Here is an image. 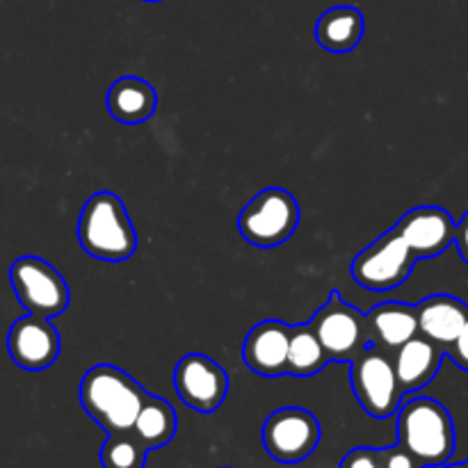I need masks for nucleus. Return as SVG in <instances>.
I'll use <instances>...</instances> for the list:
<instances>
[{
  "label": "nucleus",
  "instance_id": "1",
  "mask_svg": "<svg viewBox=\"0 0 468 468\" xmlns=\"http://www.w3.org/2000/svg\"><path fill=\"white\" fill-rule=\"evenodd\" d=\"M80 405L108 434L133 432L142 407L151 393L144 391L126 370L99 364L82 375Z\"/></svg>",
  "mask_w": 468,
  "mask_h": 468
},
{
  "label": "nucleus",
  "instance_id": "2",
  "mask_svg": "<svg viewBox=\"0 0 468 468\" xmlns=\"http://www.w3.org/2000/svg\"><path fill=\"white\" fill-rule=\"evenodd\" d=\"M78 242L87 256L108 263H122L135 254V227L114 192L101 190L85 201L78 219Z\"/></svg>",
  "mask_w": 468,
  "mask_h": 468
},
{
  "label": "nucleus",
  "instance_id": "3",
  "mask_svg": "<svg viewBox=\"0 0 468 468\" xmlns=\"http://www.w3.org/2000/svg\"><path fill=\"white\" fill-rule=\"evenodd\" d=\"M398 443L425 468L443 466L455 452V425L451 414L434 398H407L398 410Z\"/></svg>",
  "mask_w": 468,
  "mask_h": 468
},
{
  "label": "nucleus",
  "instance_id": "4",
  "mask_svg": "<svg viewBox=\"0 0 468 468\" xmlns=\"http://www.w3.org/2000/svg\"><path fill=\"white\" fill-rule=\"evenodd\" d=\"M300 227V204L283 187L261 190L238 215V231L250 245L272 250L295 236Z\"/></svg>",
  "mask_w": 468,
  "mask_h": 468
},
{
  "label": "nucleus",
  "instance_id": "5",
  "mask_svg": "<svg viewBox=\"0 0 468 468\" xmlns=\"http://www.w3.org/2000/svg\"><path fill=\"white\" fill-rule=\"evenodd\" d=\"M352 391L370 419H391L405 398L398 382L396 366L378 346H368L352 359Z\"/></svg>",
  "mask_w": 468,
  "mask_h": 468
},
{
  "label": "nucleus",
  "instance_id": "6",
  "mask_svg": "<svg viewBox=\"0 0 468 468\" xmlns=\"http://www.w3.org/2000/svg\"><path fill=\"white\" fill-rule=\"evenodd\" d=\"M416 254L405 238L391 229L359 251L352 261V279L370 292H391L410 279Z\"/></svg>",
  "mask_w": 468,
  "mask_h": 468
},
{
  "label": "nucleus",
  "instance_id": "7",
  "mask_svg": "<svg viewBox=\"0 0 468 468\" xmlns=\"http://www.w3.org/2000/svg\"><path fill=\"white\" fill-rule=\"evenodd\" d=\"M14 295L23 309L41 318H58L67 311L71 292L69 283L48 261L37 256H21L9 268Z\"/></svg>",
  "mask_w": 468,
  "mask_h": 468
},
{
  "label": "nucleus",
  "instance_id": "8",
  "mask_svg": "<svg viewBox=\"0 0 468 468\" xmlns=\"http://www.w3.org/2000/svg\"><path fill=\"white\" fill-rule=\"evenodd\" d=\"M311 327L318 334L329 364H352L364 347L373 346L366 315L347 304L338 291H332L329 300L315 311Z\"/></svg>",
  "mask_w": 468,
  "mask_h": 468
},
{
  "label": "nucleus",
  "instance_id": "9",
  "mask_svg": "<svg viewBox=\"0 0 468 468\" xmlns=\"http://www.w3.org/2000/svg\"><path fill=\"white\" fill-rule=\"evenodd\" d=\"M263 448L279 464H300L320 443V423L309 410L282 407L263 423Z\"/></svg>",
  "mask_w": 468,
  "mask_h": 468
},
{
  "label": "nucleus",
  "instance_id": "10",
  "mask_svg": "<svg viewBox=\"0 0 468 468\" xmlns=\"http://www.w3.org/2000/svg\"><path fill=\"white\" fill-rule=\"evenodd\" d=\"M174 391L190 410L213 414L227 400L229 375L210 356L190 352L174 368Z\"/></svg>",
  "mask_w": 468,
  "mask_h": 468
},
{
  "label": "nucleus",
  "instance_id": "11",
  "mask_svg": "<svg viewBox=\"0 0 468 468\" xmlns=\"http://www.w3.org/2000/svg\"><path fill=\"white\" fill-rule=\"evenodd\" d=\"M59 341L58 329L50 324V318L41 315H23L12 324L7 334V350L14 364L23 370H46L58 361Z\"/></svg>",
  "mask_w": 468,
  "mask_h": 468
},
{
  "label": "nucleus",
  "instance_id": "12",
  "mask_svg": "<svg viewBox=\"0 0 468 468\" xmlns=\"http://www.w3.org/2000/svg\"><path fill=\"white\" fill-rule=\"evenodd\" d=\"M393 229L405 238L410 250L420 261L441 256L455 242L457 224L452 222L451 213L439 206H419L407 210Z\"/></svg>",
  "mask_w": 468,
  "mask_h": 468
},
{
  "label": "nucleus",
  "instance_id": "13",
  "mask_svg": "<svg viewBox=\"0 0 468 468\" xmlns=\"http://www.w3.org/2000/svg\"><path fill=\"white\" fill-rule=\"evenodd\" d=\"M291 324L282 320H263L254 324L242 343V361L261 378L288 375Z\"/></svg>",
  "mask_w": 468,
  "mask_h": 468
},
{
  "label": "nucleus",
  "instance_id": "14",
  "mask_svg": "<svg viewBox=\"0 0 468 468\" xmlns=\"http://www.w3.org/2000/svg\"><path fill=\"white\" fill-rule=\"evenodd\" d=\"M446 347L437 346L425 336H414L405 346L398 347L393 356L398 382H400L402 393H416L428 387L437 373L441 370L443 359H446Z\"/></svg>",
  "mask_w": 468,
  "mask_h": 468
},
{
  "label": "nucleus",
  "instance_id": "15",
  "mask_svg": "<svg viewBox=\"0 0 468 468\" xmlns=\"http://www.w3.org/2000/svg\"><path fill=\"white\" fill-rule=\"evenodd\" d=\"M105 108L114 122L123 126H140L154 117L158 108V91L140 76H122L108 87Z\"/></svg>",
  "mask_w": 468,
  "mask_h": 468
},
{
  "label": "nucleus",
  "instance_id": "16",
  "mask_svg": "<svg viewBox=\"0 0 468 468\" xmlns=\"http://www.w3.org/2000/svg\"><path fill=\"white\" fill-rule=\"evenodd\" d=\"M419 334L437 346L448 347L457 341L468 320V306L452 295H430L416 304Z\"/></svg>",
  "mask_w": 468,
  "mask_h": 468
},
{
  "label": "nucleus",
  "instance_id": "17",
  "mask_svg": "<svg viewBox=\"0 0 468 468\" xmlns=\"http://www.w3.org/2000/svg\"><path fill=\"white\" fill-rule=\"evenodd\" d=\"M370 343L379 350H393L405 346L414 336H419V315L416 306L407 302H384L366 314Z\"/></svg>",
  "mask_w": 468,
  "mask_h": 468
},
{
  "label": "nucleus",
  "instance_id": "18",
  "mask_svg": "<svg viewBox=\"0 0 468 468\" xmlns=\"http://www.w3.org/2000/svg\"><path fill=\"white\" fill-rule=\"evenodd\" d=\"M366 32V18L361 9L352 5L329 7L315 23V39L320 48L334 55L352 53L361 44Z\"/></svg>",
  "mask_w": 468,
  "mask_h": 468
},
{
  "label": "nucleus",
  "instance_id": "19",
  "mask_svg": "<svg viewBox=\"0 0 468 468\" xmlns=\"http://www.w3.org/2000/svg\"><path fill=\"white\" fill-rule=\"evenodd\" d=\"M176 410L165 398L149 396L140 416H137L135 425H133V434L144 443L146 451H154V448L167 446L174 434H176Z\"/></svg>",
  "mask_w": 468,
  "mask_h": 468
},
{
  "label": "nucleus",
  "instance_id": "20",
  "mask_svg": "<svg viewBox=\"0 0 468 468\" xmlns=\"http://www.w3.org/2000/svg\"><path fill=\"white\" fill-rule=\"evenodd\" d=\"M329 356L311 323L291 324V347H288V375L314 378L327 368Z\"/></svg>",
  "mask_w": 468,
  "mask_h": 468
},
{
  "label": "nucleus",
  "instance_id": "21",
  "mask_svg": "<svg viewBox=\"0 0 468 468\" xmlns=\"http://www.w3.org/2000/svg\"><path fill=\"white\" fill-rule=\"evenodd\" d=\"M146 448L133 432L108 434L101 448V466L103 468H144Z\"/></svg>",
  "mask_w": 468,
  "mask_h": 468
},
{
  "label": "nucleus",
  "instance_id": "22",
  "mask_svg": "<svg viewBox=\"0 0 468 468\" xmlns=\"http://www.w3.org/2000/svg\"><path fill=\"white\" fill-rule=\"evenodd\" d=\"M341 468H384L382 451L375 448H355L346 455Z\"/></svg>",
  "mask_w": 468,
  "mask_h": 468
},
{
  "label": "nucleus",
  "instance_id": "23",
  "mask_svg": "<svg viewBox=\"0 0 468 468\" xmlns=\"http://www.w3.org/2000/svg\"><path fill=\"white\" fill-rule=\"evenodd\" d=\"M382 460H384V468H425L410 451H405L400 443L382 451Z\"/></svg>",
  "mask_w": 468,
  "mask_h": 468
},
{
  "label": "nucleus",
  "instance_id": "24",
  "mask_svg": "<svg viewBox=\"0 0 468 468\" xmlns=\"http://www.w3.org/2000/svg\"><path fill=\"white\" fill-rule=\"evenodd\" d=\"M446 355L455 361V366H460L462 370H466L468 373V320L464 329H462V334L457 336V341L446 347Z\"/></svg>",
  "mask_w": 468,
  "mask_h": 468
},
{
  "label": "nucleus",
  "instance_id": "25",
  "mask_svg": "<svg viewBox=\"0 0 468 468\" xmlns=\"http://www.w3.org/2000/svg\"><path fill=\"white\" fill-rule=\"evenodd\" d=\"M455 245H457V251H460L462 261L468 265V213L460 219V224H457Z\"/></svg>",
  "mask_w": 468,
  "mask_h": 468
},
{
  "label": "nucleus",
  "instance_id": "26",
  "mask_svg": "<svg viewBox=\"0 0 468 468\" xmlns=\"http://www.w3.org/2000/svg\"><path fill=\"white\" fill-rule=\"evenodd\" d=\"M439 468H468V464H443Z\"/></svg>",
  "mask_w": 468,
  "mask_h": 468
},
{
  "label": "nucleus",
  "instance_id": "27",
  "mask_svg": "<svg viewBox=\"0 0 468 468\" xmlns=\"http://www.w3.org/2000/svg\"><path fill=\"white\" fill-rule=\"evenodd\" d=\"M144 3H160V0H144Z\"/></svg>",
  "mask_w": 468,
  "mask_h": 468
},
{
  "label": "nucleus",
  "instance_id": "28",
  "mask_svg": "<svg viewBox=\"0 0 468 468\" xmlns=\"http://www.w3.org/2000/svg\"><path fill=\"white\" fill-rule=\"evenodd\" d=\"M466 464H468V462H466Z\"/></svg>",
  "mask_w": 468,
  "mask_h": 468
}]
</instances>
